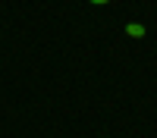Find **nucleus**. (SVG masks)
<instances>
[{"instance_id":"obj_1","label":"nucleus","mask_w":157,"mask_h":138,"mask_svg":"<svg viewBox=\"0 0 157 138\" xmlns=\"http://www.w3.org/2000/svg\"><path fill=\"white\" fill-rule=\"evenodd\" d=\"M126 32L132 35V38H145V25H141V22H132V25H129Z\"/></svg>"},{"instance_id":"obj_2","label":"nucleus","mask_w":157,"mask_h":138,"mask_svg":"<svg viewBox=\"0 0 157 138\" xmlns=\"http://www.w3.org/2000/svg\"><path fill=\"white\" fill-rule=\"evenodd\" d=\"M91 3H94V6H104V3H110V0H91Z\"/></svg>"}]
</instances>
